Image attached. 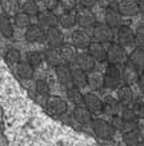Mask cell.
Instances as JSON below:
<instances>
[{
  "mask_svg": "<svg viewBox=\"0 0 144 146\" xmlns=\"http://www.w3.org/2000/svg\"><path fill=\"white\" fill-rule=\"evenodd\" d=\"M103 76H104V87H107V89L115 90L122 86V82H123L122 70L119 68L118 64L108 63Z\"/></svg>",
  "mask_w": 144,
  "mask_h": 146,
  "instance_id": "6da1fadb",
  "label": "cell"
},
{
  "mask_svg": "<svg viewBox=\"0 0 144 146\" xmlns=\"http://www.w3.org/2000/svg\"><path fill=\"white\" fill-rule=\"evenodd\" d=\"M107 60L112 64H124V63L128 60V55H127V51L124 47L119 44V43H114L111 42L108 43V47H107Z\"/></svg>",
  "mask_w": 144,
  "mask_h": 146,
  "instance_id": "7a4b0ae2",
  "label": "cell"
},
{
  "mask_svg": "<svg viewBox=\"0 0 144 146\" xmlns=\"http://www.w3.org/2000/svg\"><path fill=\"white\" fill-rule=\"evenodd\" d=\"M91 125L95 134L101 139H111L114 137L115 129L112 126V123L108 122V121L101 119V118H96V119H92Z\"/></svg>",
  "mask_w": 144,
  "mask_h": 146,
  "instance_id": "3957f363",
  "label": "cell"
},
{
  "mask_svg": "<svg viewBox=\"0 0 144 146\" xmlns=\"http://www.w3.org/2000/svg\"><path fill=\"white\" fill-rule=\"evenodd\" d=\"M118 43L124 48H130V47H135L136 46V38H135V31L132 30L130 26L122 24L118 28Z\"/></svg>",
  "mask_w": 144,
  "mask_h": 146,
  "instance_id": "277c9868",
  "label": "cell"
},
{
  "mask_svg": "<svg viewBox=\"0 0 144 146\" xmlns=\"http://www.w3.org/2000/svg\"><path fill=\"white\" fill-rule=\"evenodd\" d=\"M92 36L95 42L99 43H111L114 40V30L109 28L105 23H96L92 27Z\"/></svg>",
  "mask_w": 144,
  "mask_h": 146,
  "instance_id": "5b68a950",
  "label": "cell"
},
{
  "mask_svg": "<svg viewBox=\"0 0 144 146\" xmlns=\"http://www.w3.org/2000/svg\"><path fill=\"white\" fill-rule=\"evenodd\" d=\"M45 106H47L48 111L53 115H63L68 110L67 102L57 95H48L45 99Z\"/></svg>",
  "mask_w": 144,
  "mask_h": 146,
  "instance_id": "8992f818",
  "label": "cell"
},
{
  "mask_svg": "<svg viewBox=\"0 0 144 146\" xmlns=\"http://www.w3.org/2000/svg\"><path fill=\"white\" fill-rule=\"evenodd\" d=\"M76 20H78V24L80 26V28H83V30L92 28L97 23L95 13L89 8H84V7H80L79 9H76Z\"/></svg>",
  "mask_w": 144,
  "mask_h": 146,
  "instance_id": "52a82bcc",
  "label": "cell"
},
{
  "mask_svg": "<svg viewBox=\"0 0 144 146\" xmlns=\"http://www.w3.org/2000/svg\"><path fill=\"white\" fill-rule=\"evenodd\" d=\"M26 39L30 43H43L47 40V31L39 24H31L26 28Z\"/></svg>",
  "mask_w": 144,
  "mask_h": 146,
  "instance_id": "ba28073f",
  "label": "cell"
},
{
  "mask_svg": "<svg viewBox=\"0 0 144 146\" xmlns=\"http://www.w3.org/2000/svg\"><path fill=\"white\" fill-rule=\"evenodd\" d=\"M140 72L139 70L136 68L133 64H132L130 60H127L124 64H123V70H122V78L124 84H128V86H132V84L137 83V79H139Z\"/></svg>",
  "mask_w": 144,
  "mask_h": 146,
  "instance_id": "9c48e42d",
  "label": "cell"
},
{
  "mask_svg": "<svg viewBox=\"0 0 144 146\" xmlns=\"http://www.w3.org/2000/svg\"><path fill=\"white\" fill-rule=\"evenodd\" d=\"M116 8L120 12L122 16H136L139 13V5H137V0H119Z\"/></svg>",
  "mask_w": 144,
  "mask_h": 146,
  "instance_id": "30bf717a",
  "label": "cell"
},
{
  "mask_svg": "<svg viewBox=\"0 0 144 146\" xmlns=\"http://www.w3.org/2000/svg\"><path fill=\"white\" fill-rule=\"evenodd\" d=\"M55 72H56L57 80L60 82L61 86H64L66 89H70V87H74V80H72V74H71L70 66L68 63L64 64L61 63L57 67H55Z\"/></svg>",
  "mask_w": 144,
  "mask_h": 146,
  "instance_id": "8fae6325",
  "label": "cell"
},
{
  "mask_svg": "<svg viewBox=\"0 0 144 146\" xmlns=\"http://www.w3.org/2000/svg\"><path fill=\"white\" fill-rule=\"evenodd\" d=\"M68 66H70L71 74H72V80H74L75 87H78V89L85 87L88 84V74L87 72L82 70L76 63H68Z\"/></svg>",
  "mask_w": 144,
  "mask_h": 146,
  "instance_id": "7c38bea8",
  "label": "cell"
},
{
  "mask_svg": "<svg viewBox=\"0 0 144 146\" xmlns=\"http://www.w3.org/2000/svg\"><path fill=\"white\" fill-rule=\"evenodd\" d=\"M37 22H39V26L48 30V28H52V27H57V24H59V16H56L53 13V11L44 9V11H40L37 13Z\"/></svg>",
  "mask_w": 144,
  "mask_h": 146,
  "instance_id": "4fadbf2b",
  "label": "cell"
},
{
  "mask_svg": "<svg viewBox=\"0 0 144 146\" xmlns=\"http://www.w3.org/2000/svg\"><path fill=\"white\" fill-rule=\"evenodd\" d=\"M91 36L85 30L80 28V30H75L72 32V44L76 48H88V46L91 44Z\"/></svg>",
  "mask_w": 144,
  "mask_h": 146,
  "instance_id": "5bb4252c",
  "label": "cell"
},
{
  "mask_svg": "<svg viewBox=\"0 0 144 146\" xmlns=\"http://www.w3.org/2000/svg\"><path fill=\"white\" fill-rule=\"evenodd\" d=\"M104 22L105 24L109 27V28H119L122 26V15L118 11L116 7H109V8H105L104 12Z\"/></svg>",
  "mask_w": 144,
  "mask_h": 146,
  "instance_id": "9a60e30c",
  "label": "cell"
},
{
  "mask_svg": "<svg viewBox=\"0 0 144 146\" xmlns=\"http://www.w3.org/2000/svg\"><path fill=\"white\" fill-rule=\"evenodd\" d=\"M84 106L91 111L92 114H97L103 111V101L93 93L84 94Z\"/></svg>",
  "mask_w": 144,
  "mask_h": 146,
  "instance_id": "2e32d148",
  "label": "cell"
},
{
  "mask_svg": "<svg viewBox=\"0 0 144 146\" xmlns=\"http://www.w3.org/2000/svg\"><path fill=\"white\" fill-rule=\"evenodd\" d=\"M48 47H52V48H59L63 43H64V35L61 32L60 28L57 27H52V28H48L47 31V40Z\"/></svg>",
  "mask_w": 144,
  "mask_h": 146,
  "instance_id": "e0dca14e",
  "label": "cell"
},
{
  "mask_svg": "<svg viewBox=\"0 0 144 146\" xmlns=\"http://www.w3.org/2000/svg\"><path fill=\"white\" fill-rule=\"evenodd\" d=\"M88 54L91 55L96 62H105L107 60V47L99 42H91L88 46Z\"/></svg>",
  "mask_w": 144,
  "mask_h": 146,
  "instance_id": "ac0fdd59",
  "label": "cell"
},
{
  "mask_svg": "<svg viewBox=\"0 0 144 146\" xmlns=\"http://www.w3.org/2000/svg\"><path fill=\"white\" fill-rule=\"evenodd\" d=\"M118 101L122 106H132L133 103V91L131 86L128 84H122L118 89Z\"/></svg>",
  "mask_w": 144,
  "mask_h": 146,
  "instance_id": "d6986e66",
  "label": "cell"
},
{
  "mask_svg": "<svg viewBox=\"0 0 144 146\" xmlns=\"http://www.w3.org/2000/svg\"><path fill=\"white\" fill-rule=\"evenodd\" d=\"M75 63L83 71H85V72H92L95 70V66H96V60L88 52L78 54V58H76V62Z\"/></svg>",
  "mask_w": 144,
  "mask_h": 146,
  "instance_id": "ffe728a7",
  "label": "cell"
},
{
  "mask_svg": "<svg viewBox=\"0 0 144 146\" xmlns=\"http://www.w3.org/2000/svg\"><path fill=\"white\" fill-rule=\"evenodd\" d=\"M59 52H60L63 60L67 63H75L76 62V58H78V51H76V47L71 43H63V44L59 47Z\"/></svg>",
  "mask_w": 144,
  "mask_h": 146,
  "instance_id": "44dd1931",
  "label": "cell"
},
{
  "mask_svg": "<svg viewBox=\"0 0 144 146\" xmlns=\"http://www.w3.org/2000/svg\"><path fill=\"white\" fill-rule=\"evenodd\" d=\"M74 118L80 125H88L92 122V113L85 106H76L74 109Z\"/></svg>",
  "mask_w": 144,
  "mask_h": 146,
  "instance_id": "7402d4cb",
  "label": "cell"
},
{
  "mask_svg": "<svg viewBox=\"0 0 144 146\" xmlns=\"http://www.w3.org/2000/svg\"><path fill=\"white\" fill-rule=\"evenodd\" d=\"M128 60L139 70V72L144 71V48L143 47H135L128 56Z\"/></svg>",
  "mask_w": 144,
  "mask_h": 146,
  "instance_id": "603a6c76",
  "label": "cell"
},
{
  "mask_svg": "<svg viewBox=\"0 0 144 146\" xmlns=\"http://www.w3.org/2000/svg\"><path fill=\"white\" fill-rule=\"evenodd\" d=\"M44 60L49 64V66H53V67H57L59 64L64 62L63 58H61L60 52L57 48H52V47H48L45 51H44Z\"/></svg>",
  "mask_w": 144,
  "mask_h": 146,
  "instance_id": "cb8c5ba5",
  "label": "cell"
},
{
  "mask_svg": "<svg viewBox=\"0 0 144 146\" xmlns=\"http://www.w3.org/2000/svg\"><path fill=\"white\" fill-rule=\"evenodd\" d=\"M59 24H60L63 28L66 30H70L72 27H75L78 24V20H76V11H64L59 16Z\"/></svg>",
  "mask_w": 144,
  "mask_h": 146,
  "instance_id": "d4e9b609",
  "label": "cell"
},
{
  "mask_svg": "<svg viewBox=\"0 0 144 146\" xmlns=\"http://www.w3.org/2000/svg\"><path fill=\"white\" fill-rule=\"evenodd\" d=\"M120 103H119L118 99H115L112 97H107L103 101V111H104L105 114L111 115V117H114V115H118V113L120 111Z\"/></svg>",
  "mask_w": 144,
  "mask_h": 146,
  "instance_id": "484cf974",
  "label": "cell"
},
{
  "mask_svg": "<svg viewBox=\"0 0 144 146\" xmlns=\"http://www.w3.org/2000/svg\"><path fill=\"white\" fill-rule=\"evenodd\" d=\"M1 9L3 13L9 16V18H15V15L19 13L20 9V4H19L18 0H1Z\"/></svg>",
  "mask_w": 144,
  "mask_h": 146,
  "instance_id": "4316f807",
  "label": "cell"
},
{
  "mask_svg": "<svg viewBox=\"0 0 144 146\" xmlns=\"http://www.w3.org/2000/svg\"><path fill=\"white\" fill-rule=\"evenodd\" d=\"M0 32L4 38H12L13 36V26L11 23V19L7 15H0Z\"/></svg>",
  "mask_w": 144,
  "mask_h": 146,
  "instance_id": "83f0119b",
  "label": "cell"
},
{
  "mask_svg": "<svg viewBox=\"0 0 144 146\" xmlns=\"http://www.w3.org/2000/svg\"><path fill=\"white\" fill-rule=\"evenodd\" d=\"M88 86L92 90H101L104 87V76L95 71L89 72L88 74Z\"/></svg>",
  "mask_w": 144,
  "mask_h": 146,
  "instance_id": "f1b7e54d",
  "label": "cell"
},
{
  "mask_svg": "<svg viewBox=\"0 0 144 146\" xmlns=\"http://www.w3.org/2000/svg\"><path fill=\"white\" fill-rule=\"evenodd\" d=\"M16 72H18V75L22 79H31L34 76L35 70H34V66H31L28 62H20V63H18Z\"/></svg>",
  "mask_w": 144,
  "mask_h": 146,
  "instance_id": "f546056e",
  "label": "cell"
},
{
  "mask_svg": "<svg viewBox=\"0 0 144 146\" xmlns=\"http://www.w3.org/2000/svg\"><path fill=\"white\" fill-rule=\"evenodd\" d=\"M67 95H68V99H70L74 105L76 106H84V95L80 93V90L78 87H70L67 89Z\"/></svg>",
  "mask_w": 144,
  "mask_h": 146,
  "instance_id": "4dcf8cb0",
  "label": "cell"
},
{
  "mask_svg": "<svg viewBox=\"0 0 144 146\" xmlns=\"http://www.w3.org/2000/svg\"><path fill=\"white\" fill-rule=\"evenodd\" d=\"M123 141L127 146H136V143L140 141V131L137 129H131L127 130L123 134Z\"/></svg>",
  "mask_w": 144,
  "mask_h": 146,
  "instance_id": "1f68e13d",
  "label": "cell"
},
{
  "mask_svg": "<svg viewBox=\"0 0 144 146\" xmlns=\"http://www.w3.org/2000/svg\"><path fill=\"white\" fill-rule=\"evenodd\" d=\"M22 9H23V12H26L30 16H37V13L40 12L39 5L34 0H26L22 4Z\"/></svg>",
  "mask_w": 144,
  "mask_h": 146,
  "instance_id": "d6a6232c",
  "label": "cell"
},
{
  "mask_svg": "<svg viewBox=\"0 0 144 146\" xmlns=\"http://www.w3.org/2000/svg\"><path fill=\"white\" fill-rule=\"evenodd\" d=\"M13 22H15V26L19 28H28L31 26V16L27 15L26 12H19L15 15Z\"/></svg>",
  "mask_w": 144,
  "mask_h": 146,
  "instance_id": "836d02e7",
  "label": "cell"
},
{
  "mask_svg": "<svg viewBox=\"0 0 144 146\" xmlns=\"http://www.w3.org/2000/svg\"><path fill=\"white\" fill-rule=\"evenodd\" d=\"M120 117L126 121L127 123H133L137 119V115L135 114V111L132 110L131 106H122L120 110Z\"/></svg>",
  "mask_w": 144,
  "mask_h": 146,
  "instance_id": "e575fe53",
  "label": "cell"
},
{
  "mask_svg": "<svg viewBox=\"0 0 144 146\" xmlns=\"http://www.w3.org/2000/svg\"><path fill=\"white\" fill-rule=\"evenodd\" d=\"M44 60V55L39 51H30V52L27 54V62L30 63L31 66L34 67H37L40 66Z\"/></svg>",
  "mask_w": 144,
  "mask_h": 146,
  "instance_id": "d590c367",
  "label": "cell"
},
{
  "mask_svg": "<svg viewBox=\"0 0 144 146\" xmlns=\"http://www.w3.org/2000/svg\"><path fill=\"white\" fill-rule=\"evenodd\" d=\"M5 59H7V62L9 64H18L22 60V54H20L19 50L11 48V50H8V52L5 54Z\"/></svg>",
  "mask_w": 144,
  "mask_h": 146,
  "instance_id": "8d00e7d4",
  "label": "cell"
},
{
  "mask_svg": "<svg viewBox=\"0 0 144 146\" xmlns=\"http://www.w3.org/2000/svg\"><path fill=\"white\" fill-rule=\"evenodd\" d=\"M36 93L39 94V95H43V97H48L49 95V84L43 79H39L36 82Z\"/></svg>",
  "mask_w": 144,
  "mask_h": 146,
  "instance_id": "74e56055",
  "label": "cell"
},
{
  "mask_svg": "<svg viewBox=\"0 0 144 146\" xmlns=\"http://www.w3.org/2000/svg\"><path fill=\"white\" fill-rule=\"evenodd\" d=\"M135 38H136V44L137 47H143L144 48V24H139L135 30Z\"/></svg>",
  "mask_w": 144,
  "mask_h": 146,
  "instance_id": "f35d334b",
  "label": "cell"
},
{
  "mask_svg": "<svg viewBox=\"0 0 144 146\" xmlns=\"http://www.w3.org/2000/svg\"><path fill=\"white\" fill-rule=\"evenodd\" d=\"M111 123H112V126H114L115 130H119V131H123L127 126V122L123 119L120 115H114V117H112V121H111Z\"/></svg>",
  "mask_w": 144,
  "mask_h": 146,
  "instance_id": "ab89813d",
  "label": "cell"
},
{
  "mask_svg": "<svg viewBox=\"0 0 144 146\" xmlns=\"http://www.w3.org/2000/svg\"><path fill=\"white\" fill-rule=\"evenodd\" d=\"M132 110L135 111L137 118H144V102L141 101H133L132 103Z\"/></svg>",
  "mask_w": 144,
  "mask_h": 146,
  "instance_id": "60d3db41",
  "label": "cell"
},
{
  "mask_svg": "<svg viewBox=\"0 0 144 146\" xmlns=\"http://www.w3.org/2000/svg\"><path fill=\"white\" fill-rule=\"evenodd\" d=\"M59 3L66 11H74V9H76L78 0H59Z\"/></svg>",
  "mask_w": 144,
  "mask_h": 146,
  "instance_id": "b9f144b4",
  "label": "cell"
},
{
  "mask_svg": "<svg viewBox=\"0 0 144 146\" xmlns=\"http://www.w3.org/2000/svg\"><path fill=\"white\" fill-rule=\"evenodd\" d=\"M43 3L45 9H48V11H55L60 4L59 0H43Z\"/></svg>",
  "mask_w": 144,
  "mask_h": 146,
  "instance_id": "7bdbcfd3",
  "label": "cell"
},
{
  "mask_svg": "<svg viewBox=\"0 0 144 146\" xmlns=\"http://www.w3.org/2000/svg\"><path fill=\"white\" fill-rule=\"evenodd\" d=\"M79 4L80 7H84V8H93L96 4H97V0H79Z\"/></svg>",
  "mask_w": 144,
  "mask_h": 146,
  "instance_id": "ee69618b",
  "label": "cell"
},
{
  "mask_svg": "<svg viewBox=\"0 0 144 146\" xmlns=\"http://www.w3.org/2000/svg\"><path fill=\"white\" fill-rule=\"evenodd\" d=\"M97 3L103 7V8H109V7H116V0H97Z\"/></svg>",
  "mask_w": 144,
  "mask_h": 146,
  "instance_id": "f6af8a7d",
  "label": "cell"
},
{
  "mask_svg": "<svg viewBox=\"0 0 144 146\" xmlns=\"http://www.w3.org/2000/svg\"><path fill=\"white\" fill-rule=\"evenodd\" d=\"M137 86H139L140 91L144 94V71H141L139 75V79H137Z\"/></svg>",
  "mask_w": 144,
  "mask_h": 146,
  "instance_id": "bcb514c9",
  "label": "cell"
},
{
  "mask_svg": "<svg viewBox=\"0 0 144 146\" xmlns=\"http://www.w3.org/2000/svg\"><path fill=\"white\" fill-rule=\"evenodd\" d=\"M137 5H139V13L144 16V0H137Z\"/></svg>",
  "mask_w": 144,
  "mask_h": 146,
  "instance_id": "7dc6e473",
  "label": "cell"
},
{
  "mask_svg": "<svg viewBox=\"0 0 144 146\" xmlns=\"http://www.w3.org/2000/svg\"><path fill=\"white\" fill-rule=\"evenodd\" d=\"M136 146H144V141H139L136 143Z\"/></svg>",
  "mask_w": 144,
  "mask_h": 146,
  "instance_id": "c3c4849f",
  "label": "cell"
},
{
  "mask_svg": "<svg viewBox=\"0 0 144 146\" xmlns=\"http://www.w3.org/2000/svg\"><path fill=\"white\" fill-rule=\"evenodd\" d=\"M34 1H39V0H34Z\"/></svg>",
  "mask_w": 144,
  "mask_h": 146,
  "instance_id": "681fc988",
  "label": "cell"
},
{
  "mask_svg": "<svg viewBox=\"0 0 144 146\" xmlns=\"http://www.w3.org/2000/svg\"><path fill=\"white\" fill-rule=\"evenodd\" d=\"M0 3H1V0H0Z\"/></svg>",
  "mask_w": 144,
  "mask_h": 146,
  "instance_id": "f907efd6",
  "label": "cell"
}]
</instances>
